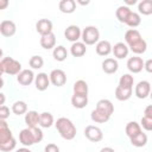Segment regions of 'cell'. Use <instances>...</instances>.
Masks as SVG:
<instances>
[{
    "instance_id": "cell-1",
    "label": "cell",
    "mask_w": 152,
    "mask_h": 152,
    "mask_svg": "<svg viewBox=\"0 0 152 152\" xmlns=\"http://www.w3.org/2000/svg\"><path fill=\"white\" fill-rule=\"evenodd\" d=\"M43 137H44L43 131L40 128H38V126L33 127V128L26 127V128L20 131V133H19V141L24 146H31L33 144L40 142L43 140Z\"/></svg>"
},
{
    "instance_id": "cell-2",
    "label": "cell",
    "mask_w": 152,
    "mask_h": 152,
    "mask_svg": "<svg viewBox=\"0 0 152 152\" xmlns=\"http://www.w3.org/2000/svg\"><path fill=\"white\" fill-rule=\"evenodd\" d=\"M56 129L58 131L59 135L65 140H72L76 137V127L72 121L68 118H59L55 122Z\"/></svg>"
},
{
    "instance_id": "cell-3",
    "label": "cell",
    "mask_w": 152,
    "mask_h": 152,
    "mask_svg": "<svg viewBox=\"0 0 152 152\" xmlns=\"http://www.w3.org/2000/svg\"><path fill=\"white\" fill-rule=\"evenodd\" d=\"M81 38L84 45H94L95 43L99 42L100 31L96 26H93V25L86 26L83 31H81Z\"/></svg>"
},
{
    "instance_id": "cell-4",
    "label": "cell",
    "mask_w": 152,
    "mask_h": 152,
    "mask_svg": "<svg viewBox=\"0 0 152 152\" xmlns=\"http://www.w3.org/2000/svg\"><path fill=\"white\" fill-rule=\"evenodd\" d=\"M4 74L7 75H18L21 71V63L12 57H4L1 59Z\"/></svg>"
},
{
    "instance_id": "cell-5",
    "label": "cell",
    "mask_w": 152,
    "mask_h": 152,
    "mask_svg": "<svg viewBox=\"0 0 152 152\" xmlns=\"http://www.w3.org/2000/svg\"><path fill=\"white\" fill-rule=\"evenodd\" d=\"M84 135L88 140H90L93 142H99L103 139L102 129L97 126H94V125H88L84 128Z\"/></svg>"
},
{
    "instance_id": "cell-6",
    "label": "cell",
    "mask_w": 152,
    "mask_h": 152,
    "mask_svg": "<svg viewBox=\"0 0 152 152\" xmlns=\"http://www.w3.org/2000/svg\"><path fill=\"white\" fill-rule=\"evenodd\" d=\"M50 83L56 87H62L66 83V75L62 69H53L49 75Z\"/></svg>"
},
{
    "instance_id": "cell-7",
    "label": "cell",
    "mask_w": 152,
    "mask_h": 152,
    "mask_svg": "<svg viewBox=\"0 0 152 152\" xmlns=\"http://www.w3.org/2000/svg\"><path fill=\"white\" fill-rule=\"evenodd\" d=\"M150 91H151V84L148 81H140L137 86H135V89H134V94L138 99H146L148 95H150Z\"/></svg>"
},
{
    "instance_id": "cell-8",
    "label": "cell",
    "mask_w": 152,
    "mask_h": 152,
    "mask_svg": "<svg viewBox=\"0 0 152 152\" xmlns=\"http://www.w3.org/2000/svg\"><path fill=\"white\" fill-rule=\"evenodd\" d=\"M127 69L133 72V74H138L144 69V61L141 57L134 56V57H129L127 61Z\"/></svg>"
},
{
    "instance_id": "cell-9",
    "label": "cell",
    "mask_w": 152,
    "mask_h": 152,
    "mask_svg": "<svg viewBox=\"0 0 152 152\" xmlns=\"http://www.w3.org/2000/svg\"><path fill=\"white\" fill-rule=\"evenodd\" d=\"M17 81L21 86H30L34 81V74L30 69H24L17 75Z\"/></svg>"
},
{
    "instance_id": "cell-10",
    "label": "cell",
    "mask_w": 152,
    "mask_h": 152,
    "mask_svg": "<svg viewBox=\"0 0 152 152\" xmlns=\"http://www.w3.org/2000/svg\"><path fill=\"white\" fill-rule=\"evenodd\" d=\"M17 32V26L12 20H4L0 24V33L4 37H12Z\"/></svg>"
},
{
    "instance_id": "cell-11",
    "label": "cell",
    "mask_w": 152,
    "mask_h": 152,
    "mask_svg": "<svg viewBox=\"0 0 152 152\" xmlns=\"http://www.w3.org/2000/svg\"><path fill=\"white\" fill-rule=\"evenodd\" d=\"M36 31L40 36H46L52 32V21L49 19H39L36 24Z\"/></svg>"
},
{
    "instance_id": "cell-12",
    "label": "cell",
    "mask_w": 152,
    "mask_h": 152,
    "mask_svg": "<svg viewBox=\"0 0 152 152\" xmlns=\"http://www.w3.org/2000/svg\"><path fill=\"white\" fill-rule=\"evenodd\" d=\"M64 37L69 42H78V39L81 38V28L77 25H69L64 31Z\"/></svg>"
},
{
    "instance_id": "cell-13",
    "label": "cell",
    "mask_w": 152,
    "mask_h": 152,
    "mask_svg": "<svg viewBox=\"0 0 152 152\" xmlns=\"http://www.w3.org/2000/svg\"><path fill=\"white\" fill-rule=\"evenodd\" d=\"M34 86L39 91H44L48 89V87L50 86V80L48 74L45 72H39L38 75L34 76Z\"/></svg>"
},
{
    "instance_id": "cell-14",
    "label": "cell",
    "mask_w": 152,
    "mask_h": 152,
    "mask_svg": "<svg viewBox=\"0 0 152 152\" xmlns=\"http://www.w3.org/2000/svg\"><path fill=\"white\" fill-rule=\"evenodd\" d=\"M112 52L114 53V56L118 59H124L128 56L129 49L124 42H119V43L114 44V46H112Z\"/></svg>"
},
{
    "instance_id": "cell-15",
    "label": "cell",
    "mask_w": 152,
    "mask_h": 152,
    "mask_svg": "<svg viewBox=\"0 0 152 152\" xmlns=\"http://www.w3.org/2000/svg\"><path fill=\"white\" fill-rule=\"evenodd\" d=\"M140 39H141V34H140V32H139L138 30H135V28H129V30H127L126 33H125V42H126L125 44H126L128 48H129L131 45L138 43Z\"/></svg>"
},
{
    "instance_id": "cell-16",
    "label": "cell",
    "mask_w": 152,
    "mask_h": 152,
    "mask_svg": "<svg viewBox=\"0 0 152 152\" xmlns=\"http://www.w3.org/2000/svg\"><path fill=\"white\" fill-rule=\"evenodd\" d=\"M119 69V63L115 58H106L103 62H102V70L103 72L108 74V75H112V74H115Z\"/></svg>"
},
{
    "instance_id": "cell-17",
    "label": "cell",
    "mask_w": 152,
    "mask_h": 152,
    "mask_svg": "<svg viewBox=\"0 0 152 152\" xmlns=\"http://www.w3.org/2000/svg\"><path fill=\"white\" fill-rule=\"evenodd\" d=\"M13 138L12 131L8 127L6 120H0V144H4Z\"/></svg>"
},
{
    "instance_id": "cell-18",
    "label": "cell",
    "mask_w": 152,
    "mask_h": 152,
    "mask_svg": "<svg viewBox=\"0 0 152 152\" xmlns=\"http://www.w3.org/2000/svg\"><path fill=\"white\" fill-rule=\"evenodd\" d=\"M40 45L43 49L45 50H50V49H53L56 46V36L53 32L46 34V36H42L40 37Z\"/></svg>"
},
{
    "instance_id": "cell-19",
    "label": "cell",
    "mask_w": 152,
    "mask_h": 152,
    "mask_svg": "<svg viewBox=\"0 0 152 152\" xmlns=\"http://www.w3.org/2000/svg\"><path fill=\"white\" fill-rule=\"evenodd\" d=\"M25 124L27 125V127L33 128L37 127L39 124V114L36 110H28L25 113Z\"/></svg>"
},
{
    "instance_id": "cell-20",
    "label": "cell",
    "mask_w": 152,
    "mask_h": 152,
    "mask_svg": "<svg viewBox=\"0 0 152 152\" xmlns=\"http://www.w3.org/2000/svg\"><path fill=\"white\" fill-rule=\"evenodd\" d=\"M95 50L99 56H108L112 52V44L108 40H100L97 42Z\"/></svg>"
},
{
    "instance_id": "cell-21",
    "label": "cell",
    "mask_w": 152,
    "mask_h": 152,
    "mask_svg": "<svg viewBox=\"0 0 152 152\" xmlns=\"http://www.w3.org/2000/svg\"><path fill=\"white\" fill-rule=\"evenodd\" d=\"M71 104L72 107L77 109H82L88 104V95H81V94H74L71 96Z\"/></svg>"
},
{
    "instance_id": "cell-22",
    "label": "cell",
    "mask_w": 152,
    "mask_h": 152,
    "mask_svg": "<svg viewBox=\"0 0 152 152\" xmlns=\"http://www.w3.org/2000/svg\"><path fill=\"white\" fill-rule=\"evenodd\" d=\"M58 7L62 13L70 14V13H74L76 10V1L75 0H62L59 1Z\"/></svg>"
},
{
    "instance_id": "cell-23",
    "label": "cell",
    "mask_w": 152,
    "mask_h": 152,
    "mask_svg": "<svg viewBox=\"0 0 152 152\" xmlns=\"http://www.w3.org/2000/svg\"><path fill=\"white\" fill-rule=\"evenodd\" d=\"M87 52V45H84L82 42H75L70 46V53L74 57H82Z\"/></svg>"
},
{
    "instance_id": "cell-24",
    "label": "cell",
    "mask_w": 152,
    "mask_h": 152,
    "mask_svg": "<svg viewBox=\"0 0 152 152\" xmlns=\"http://www.w3.org/2000/svg\"><path fill=\"white\" fill-rule=\"evenodd\" d=\"M96 108L100 110H103L106 114H108L109 116H112L113 112H114V104L112 103L110 100L108 99H101L97 103H96Z\"/></svg>"
},
{
    "instance_id": "cell-25",
    "label": "cell",
    "mask_w": 152,
    "mask_h": 152,
    "mask_svg": "<svg viewBox=\"0 0 152 152\" xmlns=\"http://www.w3.org/2000/svg\"><path fill=\"white\" fill-rule=\"evenodd\" d=\"M90 118H91V120H93L94 122H96V124H104V122H107V121L110 119V116H109L108 114H106L103 110H100V109H97V108H95V109L91 112Z\"/></svg>"
},
{
    "instance_id": "cell-26",
    "label": "cell",
    "mask_w": 152,
    "mask_h": 152,
    "mask_svg": "<svg viewBox=\"0 0 152 152\" xmlns=\"http://www.w3.org/2000/svg\"><path fill=\"white\" fill-rule=\"evenodd\" d=\"M53 122H55V120H53V116H52L51 113L43 112V113L39 114V124L38 125H40V127L49 128V127H51L53 125Z\"/></svg>"
},
{
    "instance_id": "cell-27",
    "label": "cell",
    "mask_w": 152,
    "mask_h": 152,
    "mask_svg": "<svg viewBox=\"0 0 152 152\" xmlns=\"http://www.w3.org/2000/svg\"><path fill=\"white\" fill-rule=\"evenodd\" d=\"M52 56H53L55 61H57V62H63V61H65L66 57H68V51H66L65 46H63V45H57V46L53 48Z\"/></svg>"
},
{
    "instance_id": "cell-28",
    "label": "cell",
    "mask_w": 152,
    "mask_h": 152,
    "mask_svg": "<svg viewBox=\"0 0 152 152\" xmlns=\"http://www.w3.org/2000/svg\"><path fill=\"white\" fill-rule=\"evenodd\" d=\"M132 94H133V89L121 88L119 86L115 88V97L119 101H127L128 99H131Z\"/></svg>"
},
{
    "instance_id": "cell-29",
    "label": "cell",
    "mask_w": 152,
    "mask_h": 152,
    "mask_svg": "<svg viewBox=\"0 0 152 152\" xmlns=\"http://www.w3.org/2000/svg\"><path fill=\"white\" fill-rule=\"evenodd\" d=\"M125 132H126V135L128 138H132V137H134V135H137L138 133L141 132V127H140V125L137 121H129L126 125Z\"/></svg>"
},
{
    "instance_id": "cell-30",
    "label": "cell",
    "mask_w": 152,
    "mask_h": 152,
    "mask_svg": "<svg viewBox=\"0 0 152 152\" xmlns=\"http://www.w3.org/2000/svg\"><path fill=\"white\" fill-rule=\"evenodd\" d=\"M129 140H131V144L133 146H135V147H142V146H145L147 144V135H146V133H142V131H141L137 135L129 138Z\"/></svg>"
},
{
    "instance_id": "cell-31",
    "label": "cell",
    "mask_w": 152,
    "mask_h": 152,
    "mask_svg": "<svg viewBox=\"0 0 152 152\" xmlns=\"http://www.w3.org/2000/svg\"><path fill=\"white\" fill-rule=\"evenodd\" d=\"M140 23H141V18H140L139 13L133 12V11H131V13L128 14L127 19L125 20V24L127 26H129V27H133V28L137 27V26H139Z\"/></svg>"
},
{
    "instance_id": "cell-32",
    "label": "cell",
    "mask_w": 152,
    "mask_h": 152,
    "mask_svg": "<svg viewBox=\"0 0 152 152\" xmlns=\"http://www.w3.org/2000/svg\"><path fill=\"white\" fill-rule=\"evenodd\" d=\"M131 13V8L126 5H121L116 8V12H115V15H116V19L120 21V23H125V20L127 19L128 14Z\"/></svg>"
},
{
    "instance_id": "cell-33",
    "label": "cell",
    "mask_w": 152,
    "mask_h": 152,
    "mask_svg": "<svg viewBox=\"0 0 152 152\" xmlns=\"http://www.w3.org/2000/svg\"><path fill=\"white\" fill-rule=\"evenodd\" d=\"M133 84H134V78L131 74H124L119 80V87L121 88L133 89Z\"/></svg>"
},
{
    "instance_id": "cell-34",
    "label": "cell",
    "mask_w": 152,
    "mask_h": 152,
    "mask_svg": "<svg viewBox=\"0 0 152 152\" xmlns=\"http://www.w3.org/2000/svg\"><path fill=\"white\" fill-rule=\"evenodd\" d=\"M74 94H81V95H88V83L83 80H78L74 83Z\"/></svg>"
},
{
    "instance_id": "cell-35",
    "label": "cell",
    "mask_w": 152,
    "mask_h": 152,
    "mask_svg": "<svg viewBox=\"0 0 152 152\" xmlns=\"http://www.w3.org/2000/svg\"><path fill=\"white\" fill-rule=\"evenodd\" d=\"M138 11L142 15H150L152 13V1L151 0H142L138 4Z\"/></svg>"
},
{
    "instance_id": "cell-36",
    "label": "cell",
    "mask_w": 152,
    "mask_h": 152,
    "mask_svg": "<svg viewBox=\"0 0 152 152\" xmlns=\"http://www.w3.org/2000/svg\"><path fill=\"white\" fill-rule=\"evenodd\" d=\"M128 49H129L132 52H134L135 55H141V53H144V52L146 51V49H147V43H146V40H144V39L141 38L138 43L131 45Z\"/></svg>"
},
{
    "instance_id": "cell-37",
    "label": "cell",
    "mask_w": 152,
    "mask_h": 152,
    "mask_svg": "<svg viewBox=\"0 0 152 152\" xmlns=\"http://www.w3.org/2000/svg\"><path fill=\"white\" fill-rule=\"evenodd\" d=\"M12 112L15 114V115H23L27 112V104L25 101H15L13 104H12Z\"/></svg>"
},
{
    "instance_id": "cell-38",
    "label": "cell",
    "mask_w": 152,
    "mask_h": 152,
    "mask_svg": "<svg viewBox=\"0 0 152 152\" xmlns=\"http://www.w3.org/2000/svg\"><path fill=\"white\" fill-rule=\"evenodd\" d=\"M28 64L32 69H40L44 65V59L40 56H32L28 61Z\"/></svg>"
},
{
    "instance_id": "cell-39",
    "label": "cell",
    "mask_w": 152,
    "mask_h": 152,
    "mask_svg": "<svg viewBox=\"0 0 152 152\" xmlns=\"http://www.w3.org/2000/svg\"><path fill=\"white\" fill-rule=\"evenodd\" d=\"M15 146H17V140H15V138H12V139H10L6 142L0 144V151H2V152H10V151L14 150Z\"/></svg>"
},
{
    "instance_id": "cell-40",
    "label": "cell",
    "mask_w": 152,
    "mask_h": 152,
    "mask_svg": "<svg viewBox=\"0 0 152 152\" xmlns=\"http://www.w3.org/2000/svg\"><path fill=\"white\" fill-rule=\"evenodd\" d=\"M140 127H142L144 129H146V131H151L152 129V119H147V118H145V116H142L141 118V120H140Z\"/></svg>"
},
{
    "instance_id": "cell-41",
    "label": "cell",
    "mask_w": 152,
    "mask_h": 152,
    "mask_svg": "<svg viewBox=\"0 0 152 152\" xmlns=\"http://www.w3.org/2000/svg\"><path fill=\"white\" fill-rule=\"evenodd\" d=\"M10 116V108L5 104L0 106V120H6Z\"/></svg>"
},
{
    "instance_id": "cell-42",
    "label": "cell",
    "mask_w": 152,
    "mask_h": 152,
    "mask_svg": "<svg viewBox=\"0 0 152 152\" xmlns=\"http://www.w3.org/2000/svg\"><path fill=\"white\" fill-rule=\"evenodd\" d=\"M44 152H59V147L56 144H48L44 148Z\"/></svg>"
},
{
    "instance_id": "cell-43",
    "label": "cell",
    "mask_w": 152,
    "mask_h": 152,
    "mask_svg": "<svg viewBox=\"0 0 152 152\" xmlns=\"http://www.w3.org/2000/svg\"><path fill=\"white\" fill-rule=\"evenodd\" d=\"M144 116L145 118H147V119H152V106L151 104H148L146 108H145V110H144Z\"/></svg>"
},
{
    "instance_id": "cell-44",
    "label": "cell",
    "mask_w": 152,
    "mask_h": 152,
    "mask_svg": "<svg viewBox=\"0 0 152 152\" xmlns=\"http://www.w3.org/2000/svg\"><path fill=\"white\" fill-rule=\"evenodd\" d=\"M144 69L147 72H151L152 71V59H147L146 62H144Z\"/></svg>"
},
{
    "instance_id": "cell-45",
    "label": "cell",
    "mask_w": 152,
    "mask_h": 152,
    "mask_svg": "<svg viewBox=\"0 0 152 152\" xmlns=\"http://www.w3.org/2000/svg\"><path fill=\"white\" fill-rule=\"evenodd\" d=\"M8 5H10L8 0H0V10H5V8H7Z\"/></svg>"
},
{
    "instance_id": "cell-46",
    "label": "cell",
    "mask_w": 152,
    "mask_h": 152,
    "mask_svg": "<svg viewBox=\"0 0 152 152\" xmlns=\"http://www.w3.org/2000/svg\"><path fill=\"white\" fill-rule=\"evenodd\" d=\"M5 101H6V97H5V94H2V93L0 91V106H2V104L5 103Z\"/></svg>"
},
{
    "instance_id": "cell-47",
    "label": "cell",
    "mask_w": 152,
    "mask_h": 152,
    "mask_svg": "<svg viewBox=\"0 0 152 152\" xmlns=\"http://www.w3.org/2000/svg\"><path fill=\"white\" fill-rule=\"evenodd\" d=\"M100 152H115V151H114V148H112V147H103V148H101Z\"/></svg>"
},
{
    "instance_id": "cell-48",
    "label": "cell",
    "mask_w": 152,
    "mask_h": 152,
    "mask_svg": "<svg viewBox=\"0 0 152 152\" xmlns=\"http://www.w3.org/2000/svg\"><path fill=\"white\" fill-rule=\"evenodd\" d=\"M15 152H32L31 150H28L27 147H21V148H18Z\"/></svg>"
},
{
    "instance_id": "cell-49",
    "label": "cell",
    "mask_w": 152,
    "mask_h": 152,
    "mask_svg": "<svg viewBox=\"0 0 152 152\" xmlns=\"http://www.w3.org/2000/svg\"><path fill=\"white\" fill-rule=\"evenodd\" d=\"M2 74H4V69H2V64H1V61H0V77L2 76Z\"/></svg>"
},
{
    "instance_id": "cell-50",
    "label": "cell",
    "mask_w": 152,
    "mask_h": 152,
    "mask_svg": "<svg viewBox=\"0 0 152 152\" xmlns=\"http://www.w3.org/2000/svg\"><path fill=\"white\" fill-rule=\"evenodd\" d=\"M135 2H137L135 0H133V1H126V4H127V5H134Z\"/></svg>"
},
{
    "instance_id": "cell-51",
    "label": "cell",
    "mask_w": 152,
    "mask_h": 152,
    "mask_svg": "<svg viewBox=\"0 0 152 152\" xmlns=\"http://www.w3.org/2000/svg\"><path fill=\"white\" fill-rule=\"evenodd\" d=\"M77 2H78L80 5H88V4H89V1H86V2H84V1H77Z\"/></svg>"
},
{
    "instance_id": "cell-52",
    "label": "cell",
    "mask_w": 152,
    "mask_h": 152,
    "mask_svg": "<svg viewBox=\"0 0 152 152\" xmlns=\"http://www.w3.org/2000/svg\"><path fill=\"white\" fill-rule=\"evenodd\" d=\"M4 87V80H2V77H0V89Z\"/></svg>"
},
{
    "instance_id": "cell-53",
    "label": "cell",
    "mask_w": 152,
    "mask_h": 152,
    "mask_svg": "<svg viewBox=\"0 0 152 152\" xmlns=\"http://www.w3.org/2000/svg\"><path fill=\"white\" fill-rule=\"evenodd\" d=\"M2 55H4V52H2V50H1V49H0V61H1V59H2V58H1V57H2Z\"/></svg>"
}]
</instances>
